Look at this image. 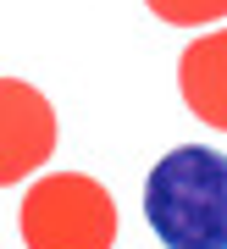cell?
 <instances>
[{
  "label": "cell",
  "instance_id": "obj_3",
  "mask_svg": "<svg viewBox=\"0 0 227 249\" xmlns=\"http://www.w3.org/2000/svg\"><path fill=\"white\" fill-rule=\"evenodd\" d=\"M0 183L17 188L34 166H44V155L56 150V111L34 83L6 78L0 83Z\"/></svg>",
  "mask_w": 227,
  "mask_h": 249
},
{
  "label": "cell",
  "instance_id": "obj_4",
  "mask_svg": "<svg viewBox=\"0 0 227 249\" xmlns=\"http://www.w3.org/2000/svg\"><path fill=\"white\" fill-rule=\"evenodd\" d=\"M177 89H183V106L200 122L227 133V28L200 34L177 55Z\"/></svg>",
  "mask_w": 227,
  "mask_h": 249
},
{
  "label": "cell",
  "instance_id": "obj_1",
  "mask_svg": "<svg viewBox=\"0 0 227 249\" xmlns=\"http://www.w3.org/2000/svg\"><path fill=\"white\" fill-rule=\"evenodd\" d=\"M144 222L161 249H227V155L205 144L166 150L144 178Z\"/></svg>",
  "mask_w": 227,
  "mask_h": 249
},
{
  "label": "cell",
  "instance_id": "obj_2",
  "mask_svg": "<svg viewBox=\"0 0 227 249\" xmlns=\"http://www.w3.org/2000/svg\"><path fill=\"white\" fill-rule=\"evenodd\" d=\"M22 249H111L116 244V199L89 172H56L22 188L17 205Z\"/></svg>",
  "mask_w": 227,
  "mask_h": 249
},
{
  "label": "cell",
  "instance_id": "obj_5",
  "mask_svg": "<svg viewBox=\"0 0 227 249\" xmlns=\"http://www.w3.org/2000/svg\"><path fill=\"white\" fill-rule=\"evenodd\" d=\"M161 22H177V28H200V22H216L227 17V0H144Z\"/></svg>",
  "mask_w": 227,
  "mask_h": 249
}]
</instances>
